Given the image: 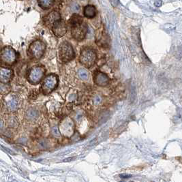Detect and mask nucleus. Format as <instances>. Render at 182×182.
<instances>
[{
    "label": "nucleus",
    "mask_w": 182,
    "mask_h": 182,
    "mask_svg": "<svg viewBox=\"0 0 182 182\" xmlns=\"http://www.w3.org/2000/svg\"><path fill=\"white\" fill-rule=\"evenodd\" d=\"M97 42L98 44L101 47H107L108 46V39L107 36L104 34V32H101L98 38H97Z\"/></svg>",
    "instance_id": "2eb2a0df"
},
{
    "label": "nucleus",
    "mask_w": 182,
    "mask_h": 182,
    "mask_svg": "<svg viewBox=\"0 0 182 182\" xmlns=\"http://www.w3.org/2000/svg\"><path fill=\"white\" fill-rule=\"evenodd\" d=\"M82 22H83V18H82L80 15H78L77 14H74L72 15L68 21L69 25L70 27L77 25V24L81 23Z\"/></svg>",
    "instance_id": "a211bd4d"
},
{
    "label": "nucleus",
    "mask_w": 182,
    "mask_h": 182,
    "mask_svg": "<svg viewBox=\"0 0 182 182\" xmlns=\"http://www.w3.org/2000/svg\"><path fill=\"white\" fill-rule=\"evenodd\" d=\"M55 0H38V5L43 10H48L53 6Z\"/></svg>",
    "instance_id": "dca6fc26"
},
{
    "label": "nucleus",
    "mask_w": 182,
    "mask_h": 182,
    "mask_svg": "<svg viewBox=\"0 0 182 182\" xmlns=\"http://www.w3.org/2000/svg\"><path fill=\"white\" fill-rule=\"evenodd\" d=\"M60 134L66 137L70 138L74 135V123L70 117H66L61 121L59 126Z\"/></svg>",
    "instance_id": "0eeeda50"
},
{
    "label": "nucleus",
    "mask_w": 182,
    "mask_h": 182,
    "mask_svg": "<svg viewBox=\"0 0 182 182\" xmlns=\"http://www.w3.org/2000/svg\"><path fill=\"white\" fill-rule=\"evenodd\" d=\"M51 28L55 36L58 38L62 37L67 32V25L64 21L61 19L55 23Z\"/></svg>",
    "instance_id": "1a4fd4ad"
},
{
    "label": "nucleus",
    "mask_w": 182,
    "mask_h": 182,
    "mask_svg": "<svg viewBox=\"0 0 182 182\" xmlns=\"http://www.w3.org/2000/svg\"><path fill=\"white\" fill-rule=\"evenodd\" d=\"M17 55L13 48L6 47L2 48L0 53V60L6 65L12 66L16 62Z\"/></svg>",
    "instance_id": "20e7f679"
},
{
    "label": "nucleus",
    "mask_w": 182,
    "mask_h": 182,
    "mask_svg": "<svg viewBox=\"0 0 182 182\" xmlns=\"http://www.w3.org/2000/svg\"><path fill=\"white\" fill-rule=\"evenodd\" d=\"M93 81L97 85L104 87L109 83L110 78L105 73L102 72H96L93 74Z\"/></svg>",
    "instance_id": "f8f14e48"
},
{
    "label": "nucleus",
    "mask_w": 182,
    "mask_h": 182,
    "mask_svg": "<svg viewBox=\"0 0 182 182\" xmlns=\"http://www.w3.org/2000/svg\"><path fill=\"white\" fill-rule=\"evenodd\" d=\"M4 123L1 119H0V130L4 129Z\"/></svg>",
    "instance_id": "393cba45"
},
{
    "label": "nucleus",
    "mask_w": 182,
    "mask_h": 182,
    "mask_svg": "<svg viewBox=\"0 0 182 182\" xmlns=\"http://www.w3.org/2000/svg\"><path fill=\"white\" fill-rule=\"evenodd\" d=\"M5 104L8 111L11 112L16 111L19 107V100L14 95H8L5 99Z\"/></svg>",
    "instance_id": "ddd939ff"
},
{
    "label": "nucleus",
    "mask_w": 182,
    "mask_h": 182,
    "mask_svg": "<svg viewBox=\"0 0 182 182\" xmlns=\"http://www.w3.org/2000/svg\"><path fill=\"white\" fill-rule=\"evenodd\" d=\"M97 55L95 51L91 48H84L81 50L79 61L84 67L89 68L95 64Z\"/></svg>",
    "instance_id": "f257e3e1"
},
{
    "label": "nucleus",
    "mask_w": 182,
    "mask_h": 182,
    "mask_svg": "<svg viewBox=\"0 0 182 182\" xmlns=\"http://www.w3.org/2000/svg\"><path fill=\"white\" fill-rule=\"evenodd\" d=\"M70 28L72 38L77 41H82L84 40L87 33V26L84 21L70 27Z\"/></svg>",
    "instance_id": "6e6552de"
},
{
    "label": "nucleus",
    "mask_w": 182,
    "mask_h": 182,
    "mask_svg": "<svg viewBox=\"0 0 182 182\" xmlns=\"http://www.w3.org/2000/svg\"><path fill=\"white\" fill-rule=\"evenodd\" d=\"M78 75L81 79H82V80L86 81L88 79V78H89V73H88V72L86 70H85L83 68L78 70Z\"/></svg>",
    "instance_id": "aec40b11"
},
{
    "label": "nucleus",
    "mask_w": 182,
    "mask_h": 182,
    "mask_svg": "<svg viewBox=\"0 0 182 182\" xmlns=\"http://www.w3.org/2000/svg\"><path fill=\"white\" fill-rule=\"evenodd\" d=\"M154 5H155L156 7H160V6H161V5H162V2H161V1H156V2H155V3H154Z\"/></svg>",
    "instance_id": "b1692460"
},
{
    "label": "nucleus",
    "mask_w": 182,
    "mask_h": 182,
    "mask_svg": "<svg viewBox=\"0 0 182 182\" xmlns=\"http://www.w3.org/2000/svg\"><path fill=\"white\" fill-rule=\"evenodd\" d=\"M45 49H46V45L44 42L40 40H37L30 44L29 53L34 59H40L43 56Z\"/></svg>",
    "instance_id": "423d86ee"
},
{
    "label": "nucleus",
    "mask_w": 182,
    "mask_h": 182,
    "mask_svg": "<svg viewBox=\"0 0 182 182\" xmlns=\"http://www.w3.org/2000/svg\"><path fill=\"white\" fill-rule=\"evenodd\" d=\"M10 86L8 83H0V94L7 95L10 92Z\"/></svg>",
    "instance_id": "6ab92c4d"
},
{
    "label": "nucleus",
    "mask_w": 182,
    "mask_h": 182,
    "mask_svg": "<svg viewBox=\"0 0 182 182\" xmlns=\"http://www.w3.org/2000/svg\"><path fill=\"white\" fill-rule=\"evenodd\" d=\"M45 69L42 66H36L31 68L27 74V80L31 84H38L43 78Z\"/></svg>",
    "instance_id": "39448f33"
},
{
    "label": "nucleus",
    "mask_w": 182,
    "mask_h": 182,
    "mask_svg": "<svg viewBox=\"0 0 182 182\" xmlns=\"http://www.w3.org/2000/svg\"><path fill=\"white\" fill-rule=\"evenodd\" d=\"M83 13L85 17L89 18V19H92L96 16V9L92 5H87L84 8Z\"/></svg>",
    "instance_id": "4468645a"
},
{
    "label": "nucleus",
    "mask_w": 182,
    "mask_h": 182,
    "mask_svg": "<svg viewBox=\"0 0 182 182\" xmlns=\"http://www.w3.org/2000/svg\"><path fill=\"white\" fill-rule=\"evenodd\" d=\"M39 116V113L38 111L35 110L34 108H29L26 112V117L29 121H34L37 119Z\"/></svg>",
    "instance_id": "f3484780"
},
{
    "label": "nucleus",
    "mask_w": 182,
    "mask_h": 182,
    "mask_svg": "<svg viewBox=\"0 0 182 182\" xmlns=\"http://www.w3.org/2000/svg\"><path fill=\"white\" fill-rule=\"evenodd\" d=\"M1 106H2V104H1V102H0V109H1Z\"/></svg>",
    "instance_id": "a878e982"
},
{
    "label": "nucleus",
    "mask_w": 182,
    "mask_h": 182,
    "mask_svg": "<svg viewBox=\"0 0 182 182\" xmlns=\"http://www.w3.org/2000/svg\"><path fill=\"white\" fill-rule=\"evenodd\" d=\"M100 102H101L100 97L98 96H96V98L94 99V103H95V104H100Z\"/></svg>",
    "instance_id": "5701e85b"
},
{
    "label": "nucleus",
    "mask_w": 182,
    "mask_h": 182,
    "mask_svg": "<svg viewBox=\"0 0 182 182\" xmlns=\"http://www.w3.org/2000/svg\"><path fill=\"white\" fill-rule=\"evenodd\" d=\"M58 77L56 74H51L48 75L44 78L41 87L42 92L43 93V94L48 95L52 93L58 85Z\"/></svg>",
    "instance_id": "7ed1b4c3"
},
{
    "label": "nucleus",
    "mask_w": 182,
    "mask_h": 182,
    "mask_svg": "<svg viewBox=\"0 0 182 182\" xmlns=\"http://www.w3.org/2000/svg\"><path fill=\"white\" fill-rule=\"evenodd\" d=\"M20 1H23V0H20Z\"/></svg>",
    "instance_id": "bb28decb"
},
{
    "label": "nucleus",
    "mask_w": 182,
    "mask_h": 182,
    "mask_svg": "<svg viewBox=\"0 0 182 182\" xmlns=\"http://www.w3.org/2000/svg\"><path fill=\"white\" fill-rule=\"evenodd\" d=\"M74 51L72 45L68 42H63L59 48V59L63 63H68L74 58Z\"/></svg>",
    "instance_id": "f03ea898"
},
{
    "label": "nucleus",
    "mask_w": 182,
    "mask_h": 182,
    "mask_svg": "<svg viewBox=\"0 0 182 182\" xmlns=\"http://www.w3.org/2000/svg\"><path fill=\"white\" fill-rule=\"evenodd\" d=\"M52 134L55 136H60V132L59 130V128H57V126H54L52 128Z\"/></svg>",
    "instance_id": "412c9836"
},
{
    "label": "nucleus",
    "mask_w": 182,
    "mask_h": 182,
    "mask_svg": "<svg viewBox=\"0 0 182 182\" xmlns=\"http://www.w3.org/2000/svg\"><path fill=\"white\" fill-rule=\"evenodd\" d=\"M61 19V15L59 12L52 11L44 17L43 22L48 27H52L53 24Z\"/></svg>",
    "instance_id": "9d476101"
},
{
    "label": "nucleus",
    "mask_w": 182,
    "mask_h": 182,
    "mask_svg": "<svg viewBox=\"0 0 182 182\" xmlns=\"http://www.w3.org/2000/svg\"><path fill=\"white\" fill-rule=\"evenodd\" d=\"M71 8L74 11H78L79 10V6H78L77 4H76V3H72V4L71 6Z\"/></svg>",
    "instance_id": "4be33fe9"
},
{
    "label": "nucleus",
    "mask_w": 182,
    "mask_h": 182,
    "mask_svg": "<svg viewBox=\"0 0 182 182\" xmlns=\"http://www.w3.org/2000/svg\"><path fill=\"white\" fill-rule=\"evenodd\" d=\"M14 72L8 68L0 67V83H9L13 79Z\"/></svg>",
    "instance_id": "9b49d317"
}]
</instances>
